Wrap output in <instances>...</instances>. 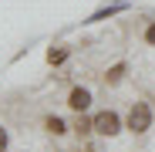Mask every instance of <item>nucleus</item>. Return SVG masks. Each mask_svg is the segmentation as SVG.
I'll return each mask as SVG.
<instances>
[{
	"label": "nucleus",
	"instance_id": "obj_5",
	"mask_svg": "<svg viewBox=\"0 0 155 152\" xmlns=\"http://www.w3.org/2000/svg\"><path fill=\"white\" fill-rule=\"evenodd\" d=\"M44 125H47V132H51V135H64V132H68V125H64V122H61L58 115H51V118H47Z\"/></svg>",
	"mask_w": 155,
	"mask_h": 152
},
{
	"label": "nucleus",
	"instance_id": "obj_10",
	"mask_svg": "<svg viewBox=\"0 0 155 152\" xmlns=\"http://www.w3.org/2000/svg\"><path fill=\"white\" fill-rule=\"evenodd\" d=\"M74 152H94V149H91V145H88V142H81V145H78V149H74Z\"/></svg>",
	"mask_w": 155,
	"mask_h": 152
},
{
	"label": "nucleus",
	"instance_id": "obj_7",
	"mask_svg": "<svg viewBox=\"0 0 155 152\" xmlns=\"http://www.w3.org/2000/svg\"><path fill=\"white\" fill-rule=\"evenodd\" d=\"M121 78H125V64H115V68L105 74V81H108V85H118Z\"/></svg>",
	"mask_w": 155,
	"mask_h": 152
},
{
	"label": "nucleus",
	"instance_id": "obj_2",
	"mask_svg": "<svg viewBox=\"0 0 155 152\" xmlns=\"http://www.w3.org/2000/svg\"><path fill=\"white\" fill-rule=\"evenodd\" d=\"M91 122H94V132H98V135H108V139H111V135H118V132H121V118H118L111 108L98 112Z\"/></svg>",
	"mask_w": 155,
	"mask_h": 152
},
{
	"label": "nucleus",
	"instance_id": "obj_8",
	"mask_svg": "<svg viewBox=\"0 0 155 152\" xmlns=\"http://www.w3.org/2000/svg\"><path fill=\"white\" fill-rule=\"evenodd\" d=\"M145 44L155 47V24H148V31H145Z\"/></svg>",
	"mask_w": 155,
	"mask_h": 152
},
{
	"label": "nucleus",
	"instance_id": "obj_1",
	"mask_svg": "<svg viewBox=\"0 0 155 152\" xmlns=\"http://www.w3.org/2000/svg\"><path fill=\"white\" fill-rule=\"evenodd\" d=\"M128 129H132L135 135H142V132L152 129V108L145 105V101H135L132 105V112H128Z\"/></svg>",
	"mask_w": 155,
	"mask_h": 152
},
{
	"label": "nucleus",
	"instance_id": "obj_9",
	"mask_svg": "<svg viewBox=\"0 0 155 152\" xmlns=\"http://www.w3.org/2000/svg\"><path fill=\"white\" fill-rule=\"evenodd\" d=\"M4 149H7V129L0 125V152H4Z\"/></svg>",
	"mask_w": 155,
	"mask_h": 152
},
{
	"label": "nucleus",
	"instance_id": "obj_3",
	"mask_svg": "<svg viewBox=\"0 0 155 152\" xmlns=\"http://www.w3.org/2000/svg\"><path fill=\"white\" fill-rule=\"evenodd\" d=\"M68 105H71L74 112H84V108L91 105V91H88V88H71V95H68Z\"/></svg>",
	"mask_w": 155,
	"mask_h": 152
},
{
	"label": "nucleus",
	"instance_id": "obj_6",
	"mask_svg": "<svg viewBox=\"0 0 155 152\" xmlns=\"http://www.w3.org/2000/svg\"><path fill=\"white\" fill-rule=\"evenodd\" d=\"M74 132H78V135H88V132H94V122H91V118H81V112H78V122H74Z\"/></svg>",
	"mask_w": 155,
	"mask_h": 152
},
{
	"label": "nucleus",
	"instance_id": "obj_4",
	"mask_svg": "<svg viewBox=\"0 0 155 152\" xmlns=\"http://www.w3.org/2000/svg\"><path fill=\"white\" fill-rule=\"evenodd\" d=\"M68 58H71V47H64V44H61V47H51V51H47V64H64Z\"/></svg>",
	"mask_w": 155,
	"mask_h": 152
}]
</instances>
